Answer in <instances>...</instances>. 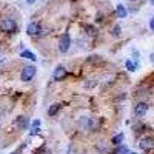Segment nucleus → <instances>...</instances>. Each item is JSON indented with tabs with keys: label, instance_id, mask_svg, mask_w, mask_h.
<instances>
[{
	"label": "nucleus",
	"instance_id": "f257e3e1",
	"mask_svg": "<svg viewBox=\"0 0 154 154\" xmlns=\"http://www.w3.org/2000/svg\"><path fill=\"white\" fill-rule=\"evenodd\" d=\"M35 72H37V68H35V66H32V65L25 66V68L22 69V72H20V79H22L23 82H29V80L34 79Z\"/></svg>",
	"mask_w": 154,
	"mask_h": 154
},
{
	"label": "nucleus",
	"instance_id": "f03ea898",
	"mask_svg": "<svg viewBox=\"0 0 154 154\" xmlns=\"http://www.w3.org/2000/svg\"><path fill=\"white\" fill-rule=\"evenodd\" d=\"M77 125H79L82 130H85V131L94 130V128L97 126V123H96V120L93 117H80L79 122H77Z\"/></svg>",
	"mask_w": 154,
	"mask_h": 154
},
{
	"label": "nucleus",
	"instance_id": "7ed1b4c3",
	"mask_svg": "<svg viewBox=\"0 0 154 154\" xmlns=\"http://www.w3.org/2000/svg\"><path fill=\"white\" fill-rule=\"evenodd\" d=\"M139 148L142 151H151L154 148V139L151 136H146V137H142L139 140Z\"/></svg>",
	"mask_w": 154,
	"mask_h": 154
},
{
	"label": "nucleus",
	"instance_id": "20e7f679",
	"mask_svg": "<svg viewBox=\"0 0 154 154\" xmlns=\"http://www.w3.org/2000/svg\"><path fill=\"white\" fill-rule=\"evenodd\" d=\"M0 28H2L3 31H6V32H14L17 29V25L12 19H3L2 23H0Z\"/></svg>",
	"mask_w": 154,
	"mask_h": 154
},
{
	"label": "nucleus",
	"instance_id": "39448f33",
	"mask_svg": "<svg viewBox=\"0 0 154 154\" xmlns=\"http://www.w3.org/2000/svg\"><path fill=\"white\" fill-rule=\"evenodd\" d=\"M71 46V37L68 34H63L60 37V40H59V49H60V53H66V51L69 49Z\"/></svg>",
	"mask_w": 154,
	"mask_h": 154
},
{
	"label": "nucleus",
	"instance_id": "423d86ee",
	"mask_svg": "<svg viewBox=\"0 0 154 154\" xmlns=\"http://www.w3.org/2000/svg\"><path fill=\"white\" fill-rule=\"evenodd\" d=\"M146 112H148V105L145 103V102H139V103H136L134 114L137 116V117H143Z\"/></svg>",
	"mask_w": 154,
	"mask_h": 154
},
{
	"label": "nucleus",
	"instance_id": "0eeeda50",
	"mask_svg": "<svg viewBox=\"0 0 154 154\" xmlns=\"http://www.w3.org/2000/svg\"><path fill=\"white\" fill-rule=\"evenodd\" d=\"M53 77H54V80H57V82H60V80H63L66 77V69H65V66H62V65H59L56 69H54V72H53Z\"/></svg>",
	"mask_w": 154,
	"mask_h": 154
},
{
	"label": "nucleus",
	"instance_id": "6e6552de",
	"mask_svg": "<svg viewBox=\"0 0 154 154\" xmlns=\"http://www.w3.org/2000/svg\"><path fill=\"white\" fill-rule=\"evenodd\" d=\"M26 32H28V35H35V34H40V25L35 23V22L29 23L28 26H26Z\"/></svg>",
	"mask_w": 154,
	"mask_h": 154
},
{
	"label": "nucleus",
	"instance_id": "1a4fd4ad",
	"mask_svg": "<svg viewBox=\"0 0 154 154\" xmlns=\"http://www.w3.org/2000/svg\"><path fill=\"white\" fill-rule=\"evenodd\" d=\"M28 123H29V120H28V117H25V116H20V117L16 119V126L19 130H26Z\"/></svg>",
	"mask_w": 154,
	"mask_h": 154
},
{
	"label": "nucleus",
	"instance_id": "9d476101",
	"mask_svg": "<svg viewBox=\"0 0 154 154\" xmlns=\"http://www.w3.org/2000/svg\"><path fill=\"white\" fill-rule=\"evenodd\" d=\"M96 148H97V151H99V152H102V154H109V146H108V143H106V142H103V140L97 142Z\"/></svg>",
	"mask_w": 154,
	"mask_h": 154
},
{
	"label": "nucleus",
	"instance_id": "9b49d317",
	"mask_svg": "<svg viewBox=\"0 0 154 154\" xmlns=\"http://www.w3.org/2000/svg\"><path fill=\"white\" fill-rule=\"evenodd\" d=\"M123 133H119V134H116L112 139H111V143L114 145V146H119V145H122V142H123Z\"/></svg>",
	"mask_w": 154,
	"mask_h": 154
},
{
	"label": "nucleus",
	"instance_id": "f8f14e48",
	"mask_svg": "<svg viewBox=\"0 0 154 154\" xmlns=\"http://www.w3.org/2000/svg\"><path fill=\"white\" fill-rule=\"evenodd\" d=\"M116 16L120 17V19L126 17V8L123 5H117V8H116Z\"/></svg>",
	"mask_w": 154,
	"mask_h": 154
},
{
	"label": "nucleus",
	"instance_id": "ddd939ff",
	"mask_svg": "<svg viewBox=\"0 0 154 154\" xmlns=\"http://www.w3.org/2000/svg\"><path fill=\"white\" fill-rule=\"evenodd\" d=\"M125 68H126L128 71L134 72L136 68H137V62H134V60H126V62H125Z\"/></svg>",
	"mask_w": 154,
	"mask_h": 154
},
{
	"label": "nucleus",
	"instance_id": "4468645a",
	"mask_svg": "<svg viewBox=\"0 0 154 154\" xmlns=\"http://www.w3.org/2000/svg\"><path fill=\"white\" fill-rule=\"evenodd\" d=\"M20 56L23 57V59H29V60H32V62H35L37 60V57L31 53V51H28V49H25V51H22L20 53Z\"/></svg>",
	"mask_w": 154,
	"mask_h": 154
},
{
	"label": "nucleus",
	"instance_id": "2eb2a0df",
	"mask_svg": "<svg viewBox=\"0 0 154 154\" xmlns=\"http://www.w3.org/2000/svg\"><path fill=\"white\" fill-rule=\"evenodd\" d=\"M112 154H130V151H128V148L125 145H119V146H116Z\"/></svg>",
	"mask_w": 154,
	"mask_h": 154
},
{
	"label": "nucleus",
	"instance_id": "dca6fc26",
	"mask_svg": "<svg viewBox=\"0 0 154 154\" xmlns=\"http://www.w3.org/2000/svg\"><path fill=\"white\" fill-rule=\"evenodd\" d=\"M60 109V103H54V105H51L49 108H48V116H51V117H53V116H56L57 114V111Z\"/></svg>",
	"mask_w": 154,
	"mask_h": 154
},
{
	"label": "nucleus",
	"instance_id": "f3484780",
	"mask_svg": "<svg viewBox=\"0 0 154 154\" xmlns=\"http://www.w3.org/2000/svg\"><path fill=\"white\" fill-rule=\"evenodd\" d=\"M86 62H88V63H99V62H102V57L97 56V54H94V56H91V57H88Z\"/></svg>",
	"mask_w": 154,
	"mask_h": 154
},
{
	"label": "nucleus",
	"instance_id": "a211bd4d",
	"mask_svg": "<svg viewBox=\"0 0 154 154\" xmlns=\"http://www.w3.org/2000/svg\"><path fill=\"white\" fill-rule=\"evenodd\" d=\"M111 34H112V35H116V37H117V35H120V26H119V25H116V26L112 28Z\"/></svg>",
	"mask_w": 154,
	"mask_h": 154
},
{
	"label": "nucleus",
	"instance_id": "6ab92c4d",
	"mask_svg": "<svg viewBox=\"0 0 154 154\" xmlns=\"http://www.w3.org/2000/svg\"><path fill=\"white\" fill-rule=\"evenodd\" d=\"M37 154H53V152H51L48 148H43V149H40V151H38Z\"/></svg>",
	"mask_w": 154,
	"mask_h": 154
},
{
	"label": "nucleus",
	"instance_id": "aec40b11",
	"mask_svg": "<svg viewBox=\"0 0 154 154\" xmlns=\"http://www.w3.org/2000/svg\"><path fill=\"white\" fill-rule=\"evenodd\" d=\"M40 126V120H34L32 122V128H38Z\"/></svg>",
	"mask_w": 154,
	"mask_h": 154
},
{
	"label": "nucleus",
	"instance_id": "412c9836",
	"mask_svg": "<svg viewBox=\"0 0 154 154\" xmlns=\"http://www.w3.org/2000/svg\"><path fill=\"white\" fill-rule=\"evenodd\" d=\"M38 131H40L38 128H32V130H31V134H32V136H34V134H38Z\"/></svg>",
	"mask_w": 154,
	"mask_h": 154
},
{
	"label": "nucleus",
	"instance_id": "4be33fe9",
	"mask_svg": "<svg viewBox=\"0 0 154 154\" xmlns=\"http://www.w3.org/2000/svg\"><path fill=\"white\" fill-rule=\"evenodd\" d=\"M149 28L154 31V17H152V19H151V22H149Z\"/></svg>",
	"mask_w": 154,
	"mask_h": 154
},
{
	"label": "nucleus",
	"instance_id": "5701e85b",
	"mask_svg": "<svg viewBox=\"0 0 154 154\" xmlns=\"http://www.w3.org/2000/svg\"><path fill=\"white\" fill-rule=\"evenodd\" d=\"M149 60H151V63H152V65H154V53L149 56Z\"/></svg>",
	"mask_w": 154,
	"mask_h": 154
},
{
	"label": "nucleus",
	"instance_id": "b1692460",
	"mask_svg": "<svg viewBox=\"0 0 154 154\" xmlns=\"http://www.w3.org/2000/svg\"><path fill=\"white\" fill-rule=\"evenodd\" d=\"M28 2H29V3H32V2H34V0H28Z\"/></svg>",
	"mask_w": 154,
	"mask_h": 154
},
{
	"label": "nucleus",
	"instance_id": "393cba45",
	"mask_svg": "<svg viewBox=\"0 0 154 154\" xmlns=\"http://www.w3.org/2000/svg\"><path fill=\"white\" fill-rule=\"evenodd\" d=\"M151 3H152V5H154V0H151Z\"/></svg>",
	"mask_w": 154,
	"mask_h": 154
},
{
	"label": "nucleus",
	"instance_id": "a878e982",
	"mask_svg": "<svg viewBox=\"0 0 154 154\" xmlns=\"http://www.w3.org/2000/svg\"><path fill=\"white\" fill-rule=\"evenodd\" d=\"M130 154H137V152H130Z\"/></svg>",
	"mask_w": 154,
	"mask_h": 154
},
{
	"label": "nucleus",
	"instance_id": "bb28decb",
	"mask_svg": "<svg viewBox=\"0 0 154 154\" xmlns=\"http://www.w3.org/2000/svg\"><path fill=\"white\" fill-rule=\"evenodd\" d=\"M12 154H16V152H12Z\"/></svg>",
	"mask_w": 154,
	"mask_h": 154
}]
</instances>
